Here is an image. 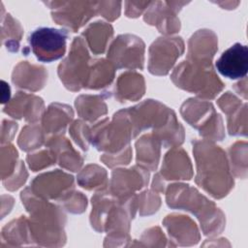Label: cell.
I'll use <instances>...</instances> for the list:
<instances>
[{"mask_svg": "<svg viewBox=\"0 0 248 248\" xmlns=\"http://www.w3.org/2000/svg\"><path fill=\"white\" fill-rule=\"evenodd\" d=\"M192 143L197 185L214 199L226 197L234 185L226 152L208 140H195Z\"/></svg>", "mask_w": 248, "mask_h": 248, "instance_id": "1", "label": "cell"}, {"mask_svg": "<svg viewBox=\"0 0 248 248\" xmlns=\"http://www.w3.org/2000/svg\"><path fill=\"white\" fill-rule=\"evenodd\" d=\"M20 199L30 214L28 224L34 243L49 247L63 246L66 242V214L63 208L36 196L30 187L21 192Z\"/></svg>", "mask_w": 248, "mask_h": 248, "instance_id": "2", "label": "cell"}, {"mask_svg": "<svg viewBox=\"0 0 248 248\" xmlns=\"http://www.w3.org/2000/svg\"><path fill=\"white\" fill-rule=\"evenodd\" d=\"M166 202L169 207L182 209L194 214L200 221L204 235L215 236L225 228L224 213L215 203L196 188L185 183H172L167 187Z\"/></svg>", "mask_w": 248, "mask_h": 248, "instance_id": "3", "label": "cell"}, {"mask_svg": "<svg viewBox=\"0 0 248 248\" xmlns=\"http://www.w3.org/2000/svg\"><path fill=\"white\" fill-rule=\"evenodd\" d=\"M170 79L177 87L194 93L202 100L214 99L225 86L212 65H201L188 60L174 68Z\"/></svg>", "mask_w": 248, "mask_h": 248, "instance_id": "4", "label": "cell"}, {"mask_svg": "<svg viewBox=\"0 0 248 248\" xmlns=\"http://www.w3.org/2000/svg\"><path fill=\"white\" fill-rule=\"evenodd\" d=\"M135 138L127 108L115 112L111 120L105 118L90 128V143L97 150L106 153H115L124 149Z\"/></svg>", "mask_w": 248, "mask_h": 248, "instance_id": "5", "label": "cell"}, {"mask_svg": "<svg viewBox=\"0 0 248 248\" xmlns=\"http://www.w3.org/2000/svg\"><path fill=\"white\" fill-rule=\"evenodd\" d=\"M180 113L184 120L197 129L204 140L215 141L225 138L223 119L210 102L190 98L181 105Z\"/></svg>", "mask_w": 248, "mask_h": 248, "instance_id": "6", "label": "cell"}, {"mask_svg": "<svg viewBox=\"0 0 248 248\" xmlns=\"http://www.w3.org/2000/svg\"><path fill=\"white\" fill-rule=\"evenodd\" d=\"M91 58L86 43L81 37H75L68 56L58 66V77L64 86L73 92L84 88Z\"/></svg>", "mask_w": 248, "mask_h": 248, "instance_id": "7", "label": "cell"}, {"mask_svg": "<svg viewBox=\"0 0 248 248\" xmlns=\"http://www.w3.org/2000/svg\"><path fill=\"white\" fill-rule=\"evenodd\" d=\"M145 45L143 41L132 34L117 36L110 44L107 58L116 69L142 70L144 66Z\"/></svg>", "mask_w": 248, "mask_h": 248, "instance_id": "8", "label": "cell"}, {"mask_svg": "<svg viewBox=\"0 0 248 248\" xmlns=\"http://www.w3.org/2000/svg\"><path fill=\"white\" fill-rule=\"evenodd\" d=\"M52 19L59 25L77 32L97 15L95 1H47Z\"/></svg>", "mask_w": 248, "mask_h": 248, "instance_id": "9", "label": "cell"}, {"mask_svg": "<svg viewBox=\"0 0 248 248\" xmlns=\"http://www.w3.org/2000/svg\"><path fill=\"white\" fill-rule=\"evenodd\" d=\"M68 36L65 29L41 27L30 34L29 44L39 61L49 63L64 56Z\"/></svg>", "mask_w": 248, "mask_h": 248, "instance_id": "10", "label": "cell"}, {"mask_svg": "<svg viewBox=\"0 0 248 248\" xmlns=\"http://www.w3.org/2000/svg\"><path fill=\"white\" fill-rule=\"evenodd\" d=\"M184 49V42L180 37L166 36L156 39L148 50L149 73L155 76L168 75Z\"/></svg>", "mask_w": 248, "mask_h": 248, "instance_id": "11", "label": "cell"}, {"mask_svg": "<svg viewBox=\"0 0 248 248\" xmlns=\"http://www.w3.org/2000/svg\"><path fill=\"white\" fill-rule=\"evenodd\" d=\"M127 109L135 137L148 128H152L153 131L159 130L174 112L161 102L151 99L145 100Z\"/></svg>", "mask_w": 248, "mask_h": 248, "instance_id": "12", "label": "cell"}, {"mask_svg": "<svg viewBox=\"0 0 248 248\" xmlns=\"http://www.w3.org/2000/svg\"><path fill=\"white\" fill-rule=\"evenodd\" d=\"M30 188L36 196L42 199L60 202L75 190L74 177L63 170H55L36 176Z\"/></svg>", "mask_w": 248, "mask_h": 248, "instance_id": "13", "label": "cell"}, {"mask_svg": "<svg viewBox=\"0 0 248 248\" xmlns=\"http://www.w3.org/2000/svg\"><path fill=\"white\" fill-rule=\"evenodd\" d=\"M189 2L155 1L151 2L143 16V20L156 26L164 35L175 34L180 30V20L177 17L181 8Z\"/></svg>", "mask_w": 248, "mask_h": 248, "instance_id": "14", "label": "cell"}, {"mask_svg": "<svg viewBox=\"0 0 248 248\" xmlns=\"http://www.w3.org/2000/svg\"><path fill=\"white\" fill-rule=\"evenodd\" d=\"M148 181L149 170L139 165L130 169H116L111 172L108 190L114 197L122 200L136 195L137 191L147 186Z\"/></svg>", "mask_w": 248, "mask_h": 248, "instance_id": "15", "label": "cell"}, {"mask_svg": "<svg viewBox=\"0 0 248 248\" xmlns=\"http://www.w3.org/2000/svg\"><path fill=\"white\" fill-rule=\"evenodd\" d=\"M3 111L16 119H24L29 123H37L45 113V104L42 98L25 92H16L7 103Z\"/></svg>", "mask_w": 248, "mask_h": 248, "instance_id": "16", "label": "cell"}, {"mask_svg": "<svg viewBox=\"0 0 248 248\" xmlns=\"http://www.w3.org/2000/svg\"><path fill=\"white\" fill-rule=\"evenodd\" d=\"M218 50L216 34L209 29L195 32L188 41L187 59L201 65H212V58Z\"/></svg>", "mask_w": 248, "mask_h": 248, "instance_id": "17", "label": "cell"}, {"mask_svg": "<svg viewBox=\"0 0 248 248\" xmlns=\"http://www.w3.org/2000/svg\"><path fill=\"white\" fill-rule=\"evenodd\" d=\"M219 108L227 115L228 132L231 136L247 135V104L232 92L224 93L218 100Z\"/></svg>", "mask_w": 248, "mask_h": 248, "instance_id": "18", "label": "cell"}, {"mask_svg": "<svg viewBox=\"0 0 248 248\" xmlns=\"http://www.w3.org/2000/svg\"><path fill=\"white\" fill-rule=\"evenodd\" d=\"M217 71L224 77L236 79L246 77L248 70V48L245 45L236 43L225 50L217 59Z\"/></svg>", "mask_w": 248, "mask_h": 248, "instance_id": "19", "label": "cell"}, {"mask_svg": "<svg viewBox=\"0 0 248 248\" xmlns=\"http://www.w3.org/2000/svg\"><path fill=\"white\" fill-rule=\"evenodd\" d=\"M163 225L175 245L192 246L197 244L201 238L196 223L189 216L169 214L163 220Z\"/></svg>", "mask_w": 248, "mask_h": 248, "instance_id": "20", "label": "cell"}, {"mask_svg": "<svg viewBox=\"0 0 248 248\" xmlns=\"http://www.w3.org/2000/svg\"><path fill=\"white\" fill-rule=\"evenodd\" d=\"M159 173L165 180H190L193 167L187 152L179 146L172 147L165 155Z\"/></svg>", "mask_w": 248, "mask_h": 248, "instance_id": "21", "label": "cell"}, {"mask_svg": "<svg viewBox=\"0 0 248 248\" xmlns=\"http://www.w3.org/2000/svg\"><path fill=\"white\" fill-rule=\"evenodd\" d=\"M12 81L18 88L36 92L46 85L47 71L43 66L21 61L13 71Z\"/></svg>", "mask_w": 248, "mask_h": 248, "instance_id": "22", "label": "cell"}, {"mask_svg": "<svg viewBox=\"0 0 248 248\" xmlns=\"http://www.w3.org/2000/svg\"><path fill=\"white\" fill-rule=\"evenodd\" d=\"M74 118L73 108L61 103H52L48 106L42 117V128L46 137L64 135L66 128Z\"/></svg>", "mask_w": 248, "mask_h": 248, "instance_id": "23", "label": "cell"}, {"mask_svg": "<svg viewBox=\"0 0 248 248\" xmlns=\"http://www.w3.org/2000/svg\"><path fill=\"white\" fill-rule=\"evenodd\" d=\"M45 145L55 153L57 163L63 169L78 171L81 168L84 158L72 146L70 140L64 135L48 137Z\"/></svg>", "mask_w": 248, "mask_h": 248, "instance_id": "24", "label": "cell"}, {"mask_svg": "<svg viewBox=\"0 0 248 248\" xmlns=\"http://www.w3.org/2000/svg\"><path fill=\"white\" fill-rule=\"evenodd\" d=\"M145 92V81L142 75L127 71L119 76L114 87V97L123 103L127 101H138Z\"/></svg>", "mask_w": 248, "mask_h": 248, "instance_id": "25", "label": "cell"}, {"mask_svg": "<svg viewBox=\"0 0 248 248\" xmlns=\"http://www.w3.org/2000/svg\"><path fill=\"white\" fill-rule=\"evenodd\" d=\"M108 97H109L108 92H104L102 95H79L75 101L78 116L86 122L93 123L106 115L108 113V107L105 99Z\"/></svg>", "mask_w": 248, "mask_h": 248, "instance_id": "26", "label": "cell"}, {"mask_svg": "<svg viewBox=\"0 0 248 248\" xmlns=\"http://www.w3.org/2000/svg\"><path fill=\"white\" fill-rule=\"evenodd\" d=\"M161 142L153 134H145L136 141L137 165L148 170H156L161 155Z\"/></svg>", "mask_w": 248, "mask_h": 248, "instance_id": "27", "label": "cell"}, {"mask_svg": "<svg viewBox=\"0 0 248 248\" xmlns=\"http://www.w3.org/2000/svg\"><path fill=\"white\" fill-rule=\"evenodd\" d=\"M28 219L20 216L7 224L1 232V247H15L33 244Z\"/></svg>", "mask_w": 248, "mask_h": 248, "instance_id": "28", "label": "cell"}, {"mask_svg": "<svg viewBox=\"0 0 248 248\" xmlns=\"http://www.w3.org/2000/svg\"><path fill=\"white\" fill-rule=\"evenodd\" d=\"M115 70L108 59H91L84 88L98 90L108 86L115 77Z\"/></svg>", "mask_w": 248, "mask_h": 248, "instance_id": "29", "label": "cell"}, {"mask_svg": "<svg viewBox=\"0 0 248 248\" xmlns=\"http://www.w3.org/2000/svg\"><path fill=\"white\" fill-rule=\"evenodd\" d=\"M81 35L85 39V43L94 54H102L105 52L109 40L113 35V28L109 23L105 21H95L89 24Z\"/></svg>", "mask_w": 248, "mask_h": 248, "instance_id": "30", "label": "cell"}, {"mask_svg": "<svg viewBox=\"0 0 248 248\" xmlns=\"http://www.w3.org/2000/svg\"><path fill=\"white\" fill-rule=\"evenodd\" d=\"M152 134L164 147L172 148L180 146L185 139L184 128L178 122L175 112L170 115L168 122L162 128L153 131Z\"/></svg>", "mask_w": 248, "mask_h": 248, "instance_id": "31", "label": "cell"}, {"mask_svg": "<svg viewBox=\"0 0 248 248\" xmlns=\"http://www.w3.org/2000/svg\"><path fill=\"white\" fill-rule=\"evenodd\" d=\"M1 13V39L7 49L11 52H16L19 48V43L23 35V28L20 23L10 14L4 15L2 5Z\"/></svg>", "mask_w": 248, "mask_h": 248, "instance_id": "32", "label": "cell"}, {"mask_svg": "<svg viewBox=\"0 0 248 248\" xmlns=\"http://www.w3.org/2000/svg\"><path fill=\"white\" fill-rule=\"evenodd\" d=\"M78 183L86 190H102L108 186L106 170L96 164L87 165L78 174Z\"/></svg>", "mask_w": 248, "mask_h": 248, "instance_id": "33", "label": "cell"}, {"mask_svg": "<svg viewBox=\"0 0 248 248\" xmlns=\"http://www.w3.org/2000/svg\"><path fill=\"white\" fill-rule=\"evenodd\" d=\"M46 137L43 131L42 125L30 123L22 128L17 139V144L21 150L30 152L40 148L46 143Z\"/></svg>", "mask_w": 248, "mask_h": 248, "instance_id": "34", "label": "cell"}, {"mask_svg": "<svg viewBox=\"0 0 248 248\" xmlns=\"http://www.w3.org/2000/svg\"><path fill=\"white\" fill-rule=\"evenodd\" d=\"M230 169L238 178L247 176V142L236 141L229 148Z\"/></svg>", "mask_w": 248, "mask_h": 248, "instance_id": "35", "label": "cell"}, {"mask_svg": "<svg viewBox=\"0 0 248 248\" xmlns=\"http://www.w3.org/2000/svg\"><path fill=\"white\" fill-rule=\"evenodd\" d=\"M18 154L15 146L11 143L3 144L1 147V178L2 180L10 177L16 170Z\"/></svg>", "mask_w": 248, "mask_h": 248, "instance_id": "36", "label": "cell"}, {"mask_svg": "<svg viewBox=\"0 0 248 248\" xmlns=\"http://www.w3.org/2000/svg\"><path fill=\"white\" fill-rule=\"evenodd\" d=\"M138 210L140 216L151 215L158 211L161 206V198L157 192L151 190H144L137 195Z\"/></svg>", "mask_w": 248, "mask_h": 248, "instance_id": "37", "label": "cell"}, {"mask_svg": "<svg viewBox=\"0 0 248 248\" xmlns=\"http://www.w3.org/2000/svg\"><path fill=\"white\" fill-rule=\"evenodd\" d=\"M26 162L32 171H38L54 165L57 162V158L55 153L46 147L44 150L28 154Z\"/></svg>", "mask_w": 248, "mask_h": 248, "instance_id": "38", "label": "cell"}, {"mask_svg": "<svg viewBox=\"0 0 248 248\" xmlns=\"http://www.w3.org/2000/svg\"><path fill=\"white\" fill-rule=\"evenodd\" d=\"M69 133L74 141L84 151L88 150L90 143V127L84 120H75L71 123Z\"/></svg>", "mask_w": 248, "mask_h": 248, "instance_id": "39", "label": "cell"}, {"mask_svg": "<svg viewBox=\"0 0 248 248\" xmlns=\"http://www.w3.org/2000/svg\"><path fill=\"white\" fill-rule=\"evenodd\" d=\"M59 203H61L63 208H65L67 211L74 214H80L85 210L87 206V199L82 193L74 190L68 194Z\"/></svg>", "mask_w": 248, "mask_h": 248, "instance_id": "40", "label": "cell"}, {"mask_svg": "<svg viewBox=\"0 0 248 248\" xmlns=\"http://www.w3.org/2000/svg\"><path fill=\"white\" fill-rule=\"evenodd\" d=\"M100 160L110 169L117 166H126L132 160L131 145H128L124 149L115 153H105L100 157Z\"/></svg>", "mask_w": 248, "mask_h": 248, "instance_id": "41", "label": "cell"}, {"mask_svg": "<svg viewBox=\"0 0 248 248\" xmlns=\"http://www.w3.org/2000/svg\"><path fill=\"white\" fill-rule=\"evenodd\" d=\"M28 172L25 169V165L22 161H19L18 166L15 172L8 178L3 180V184L9 191H16L21 187L27 180Z\"/></svg>", "mask_w": 248, "mask_h": 248, "instance_id": "42", "label": "cell"}, {"mask_svg": "<svg viewBox=\"0 0 248 248\" xmlns=\"http://www.w3.org/2000/svg\"><path fill=\"white\" fill-rule=\"evenodd\" d=\"M167 238L159 227L146 230L140 238L141 246H169Z\"/></svg>", "mask_w": 248, "mask_h": 248, "instance_id": "43", "label": "cell"}, {"mask_svg": "<svg viewBox=\"0 0 248 248\" xmlns=\"http://www.w3.org/2000/svg\"><path fill=\"white\" fill-rule=\"evenodd\" d=\"M121 2L118 1H100L97 2V14L108 21H113L120 16Z\"/></svg>", "mask_w": 248, "mask_h": 248, "instance_id": "44", "label": "cell"}, {"mask_svg": "<svg viewBox=\"0 0 248 248\" xmlns=\"http://www.w3.org/2000/svg\"><path fill=\"white\" fill-rule=\"evenodd\" d=\"M151 2H142V1H126L125 2V15L128 17H138L140 16L145 10H147L148 6Z\"/></svg>", "mask_w": 248, "mask_h": 248, "instance_id": "45", "label": "cell"}, {"mask_svg": "<svg viewBox=\"0 0 248 248\" xmlns=\"http://www.w3.org/2000/svg\"><path fill=\"white\" fill-rule=\"evenodd\" d=\"M17 124L14 121H10L7 119H4L2 122V132H1V143L7 144L10 143V141L13 140L16 130H17Z\"/></svg>", "mask_w": 248, "mask_h": 248, "instance_id": "46", "label": "cell"}, {"mask_svg": "<svg viewBox=\"0 0 248 248\" xmlns=\"http://www.w3.org/2000/svg\"><path fill=\"white\" fill-rule=\"evenodd\" d=\"M166 180L162 177V175L158 172L154 175L152 184H151V189L157 193H163L166 190Z\"/></svg>", "mask_w": 248, "mask_h": 248, "instance_id": "47", "label": "cell"}, {"mask_svg": "<svg viewBox=\"0 0 248 248\" xmlns=\"http://www.w3.org/2000/svg\"><path fill=\"white\" fill-rule=\"evenodd\" d=\"M234 90L241 95L244 99H247V80H246V77L243 78L242 81H239L237 83L234 84Z\"/></svg>", "mask_w": 248, "mask_h": 248, "instance_id": "48", "label": "cell"}, {"mask_svg": "<svg viewBox=\"0 0 248 248\" xmlns=\"http://www.w3.org/2000/svg\"><path fill=\"white\" fill-rule=\"evenodd\" d=\"M11 96V89L9 84H7L4 80H2V104L9 103Z\"/></svg>", "mask_w": 248, "mask_h": 248, "instance_id": "49", "label": "cell"}, {"mask_svg": "<svg viewBox=\"0 0 248 248\" xmlns=\"http://www.w3.org/2000/svg\"><path fill=\"white\" fill-rule=\"evenodd\" d=\"M216 4L220 5L223 9H229V10H232V9H234L235 7H237L239 5V1H236V2H232V1H229V2H215Z\"/></svg>", "mask_w": 248, "mask_h": 248, "instance_id": "50", "label": "cell"}]
</instances>
